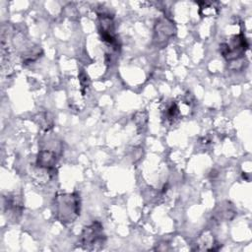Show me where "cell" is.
Segmentation results:
<instances>
[{
  "label": "cell",
  "mask_w": 252,
  "mask_h": 252,
  "mask_svg": "<svg viewBox=\"0 0 252 252\" xmlns=\"http://www.w3.org/2000/svg\"><path fill=\"white\" fill-rule=\"evenodd\" d=\"M179 116V108L177 106L176 103H171L167 108H166V111H165V118L172 122L173 120H175L176 118H178Z\"/></svg>",
  "instance_id": "5"
},
{
  "label": "cell",
  "mask_w": 252,
  "mask_h": 252,
  "mask_svg": "<svg viewBox=\"0 0 252 252\" xmlns=\"http://www.w3.org/2000/svg\"><path fill=\"white\" fill-rule=\"evenodd\" d=\"M57 218L63 222H72L80 214V200L74 194H63L55 199Z\"/></svg>",
  "instance_id": "1"
},
{
  "label": "cell",
  "mask_w": 252,
  "mask_h": 252,
  "mask_svg": "<svg viewBox=\"0 0 252 252\" xmlns=\"http://www.w3.org/2000/svg\"><path fill=\"white\" fill-rule=\"evenodd\" d=\"M247 46L245 37L242 34H238L230 38L228 42L222 43L220 45V52L227 60H233L241 56L245 52Z\"/></svg>",
  "instance_id": "2"
},
{
  "label": "cell",
  "mask_w": 252,
  "mask_h": 252,
  "mask_svg": "<svg viewBox=\"0 0 252 252\" xmlns=\"http://www.w3.org/2000/svg\"><path fill=\"white\" fill-rule=\"evenodd\" d=\"M56 163V156L54 153L49 151H42L39 153L37 158V165L41 168L50 170Z\"/></svg>",
  "instance_id": "4"
},
{
  "label": "cell",
  "mask_w": 252,
  "mask_h": 252,
  "mask_svg": "<svg viewBox=\"0 0 252 252\" xmlns=\"http://www.w3.org/2000/svg\"><path fill=\"white\" fill-rule=\"evenodd\" d=\"M104 234L102 226L99 222H93L91 225L84 228L81 234V241L86 247H94L103 242Z\"/></svg>",
  "instance_id": "3"
}]
</instances>
